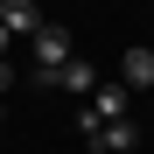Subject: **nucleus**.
Segmentation results:
<instances>
[{"mask_svg": "<svg viewBox=\"0 0 154 154\" xmlns=\"http://www.w3.org/2000/svg\"><path fill=\"white\" fill-rule=\"evenodd\" d=\"M77 126H84V140H91L98 154H133V147H140V119H98V112L84 105Z\"/></svg>", "mask_w": 154, "mask_h": 154, "instance_id": "obj_1", "label": "nucleus"}, {"mask_svg": "<svg viewBox=\"0 0 154 154\" xmlns=\"http://www.w3.org/2000/svg\"><path fill=\"white\" fill-rule=\"evenodd\" d=\"M28 42H35V84H42V77H56V70L77 56V35L63 28V21H42V28H35Z\"/></svg>", "mask_w": 154, "mask_h": 154, "instance_id": "obj_2", "label": "nucleus"}, {"mask_svg": "<svg viewBox=\"0 0 154 154\" xmlns=\"http://www.w3.org/2000/svg\"><path fill=\"white\" fill-rule=\"evenodd\" d=\"M119 84L133 91V98H140V91H154V49H147V42H133V49L119 56Z\"/></svg>", "mask_w": 154, "mask_h": 154, "instance_id": "obj_3", "label": "nucleus"}, {"mask_svg": "<svg viewBox=\"0 0 154 154\" xmlns=\"http://www.w3.org/2000/svg\"><path fill=\"white\" fill-rule=\"evenodd\" d=\"M0 28H7L14 42H28L42 28V14H35V0H0Z\"/></svg>", "mask_w": 154, "mask_h": 154, "instance_id": "obj_4", "label": "nucleus"}, {"mask_svg": "<svg viewBox=\"0 0 154 154\" xmlns=\"http://www.w3.org/2000/svg\"><path fill=\"white\" fill-rule=\"evenodd\" d=\"M42 91H98V70H91L84 56H70L56 77H42Z\"/></svg>", "mask_w": 154, "mask_h": 154, "instance_id": "obj_5", "label": "nucleus"}, {"mask_svg": "<svg viewBox=\"0 0 154 154\" xmlns=\"http://www.w3.org/2000/svg\"><path fill=\"white\" fill-rule=\"evenodd\" d=\"M91 112H98V119H133V91L112 77V84H98V105H91Z\"/></svg>", "mask_w": 154, "mask_h": 154, "instance_id": "obj_6", "label": "nucleus"}, {"mask_svg": "<svg viewBox=\"0 0 154 154\" xmlns=\"http://www.w3.org/2000/svg\"><path fill=\"white\" fill-rule=\"evenodd\" d=\"M7 84H14V70H7V63H0V98H7Z\"/></svg>", "mask_w": 154, "mask_h": 154, "instance_id": "obj_7", "label": "nucleus"}, {"mask_svg": "<svg viewBox=\"0 0 154 154\" xmlns=\"http://www.w3.org/2000/svg\"><path fill=\"white\" fill-rule=\"evenodd\" d=\"M7 49H14V35H7V28H0V63H7Z\"/></svg>", "mask_w": 154, "mask_h": 154, "instance_id": "obj_8", "label": "nucleus"}, {"mask_svg": "<svg viewBox=\"0 0 154 154\" xmlns=\"http://www.w3.org/2000/svg\"><path fill=\"white\" fill-rule=\"evenodd\" d=\"M0 119H7V105H0Z\"/></svg>", "mask_w": 154, "mask_h": 154, "instance_id": "obj_9", "label": "nucleus"}]
</instances>
